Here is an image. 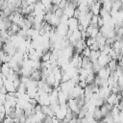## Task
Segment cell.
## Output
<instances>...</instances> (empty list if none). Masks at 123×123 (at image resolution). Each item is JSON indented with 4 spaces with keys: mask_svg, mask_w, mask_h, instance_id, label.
<instances>
[{
    "mask_svg": "<svg viewBox=\"0 0 123 123\" xmlns=\"http://www.w3.org/2000/svg\"><path fill=\"white\" fill-rule=\"evenodd\" d=\"M66 23H67V25H68V28L71 29L72 31H74V30L77 29L79 22H78V19H77V18H75V17L72 16V17H68Z\"/></svg>",
    "mask_w": 123,
    "mask_h": 123,
    "instance_id": "1",
    "label": "cell"
},
{
    "mask_svg": "<svg viewBox=\"0 0 123 123\" xmlns=\"http://www.w3.org/2000/svg\"><path fill=\"white\" fill-rule=\"evenodd\" d=\"M92 117L95 119V121H100V119L103 117L102 113H101V111H100V107H95L94 108V111H93V113H92Z\"/></svg>",
    "mask_w": 123,
    "mask_h": 123,
    "instance_id": "2",
    "label": "cell"
},
{
    "mask_svg": "<svg viewBox=\"0 0 123 123\" xmlns=\"http://www.w3.org/2000/svg\"><path fill=\"white\" fill-rule=\"evenodd\" d=\"M4 86L6 87V89H7V92L8 91H15V88H14V86H13V84H12V81H10V80H8V79H6V80H4Z\"/></svg>",
    "mask_w": 123,
    "mask_h": 123,
    "instance_id": "3",
    "label": "cell"
},
{
    "mask_svg": "<svg viewBox=\"0 0 123 123\" xmlns=\"http://www.w3.org/2000/svg\"><path fill=\"white\" fill-rule=\"evenodd\" d=\"M107 66L110 68L111 71H114L115 68H116V66H117V60H116V59H111V60L108 62Z\"/></svg>",
    "mask_w": 123,
    "mask_h": 123,
    "instance_id": "4",
    "label": "cell"
},
{
    "mask_svg": "<svg viewBox=\"0 0 123 123\" xmlns=\"http://www.w3.org/2000/svg\"><path fill=\"white\" fill-rule=\"evenodd\" d=\"M16 91H18L20 94L26 93V91H27V86H26V85H25L24 83H20V85H19V86L17 87Z\"/></svg>",
    "mask_w": 123,
    "mask_h": 123,
    "instance_id": "5",
    "label": "cell"
},
{
    "mask_svg": "<svg viewBox=\"0 0 123 123\" xmlns=\"http://www.w3.org/2000/svg\"><path fill=\"white\" fill-rule=\"evenodd\" d=\"M89 54H90V49H89V47H88V46L85 47V48L82 50V52H81V55H82V56H84V57H88V56H89Z\"/></svg>",
    "mask_w": 123,
    "mask_h": 123,
    "instance_id": "6",
    "label": "cell"
},
{
    "mask_svg": "<svg viewBox=\"0 0 123 123\" xmlns=\"http://www.w3.org/2000/svg\"><path fill=\"white\" fill-rule=\"evenodd\" d=\"M94 41H96L95 38H94V37H86V38L85 39V42H86V46H90Z\"/></svg>",
    "mask_w": 123,
    "mask_h": 123,
    "instance_id": "7",
    "label": "cell"
},
{
    "mask_svg": "<svg viewBox=\"0 0 123 123\" xmlns=\"http://www.w3.org/2000/svg\"><path fill=\"white\" fill-rule=\"evenodd\" d=\"M98 33H99V28H98V27L92 28V30H91V32H90V37H95Z\"/></svg>",
    "mask_w": 123,
    "mask_h": 123,
    "instance_id": "8",
    "label": "cell"
},
{
    "mask_svg": "<svg viewBox=\"0 0 123 123\" xmlns=\"http://www.w3.org/2000/svg\"><path fill=\"white\" fill-rule=\"evenodd\" d=\"M89 47V49L90 50H99V44H98V42L97 41H94L90 46H88Z\"/></svg>",
    "mask_w": 123,
    "mask_h": 123,
    "instance_id": "9",
    "label": "cell"
},
{
    "mask_svg": "<svg viewBox=\"0 0 123 123\" xmlns=\"http://www.w3.org/2000/svg\"><path fill=\"white\" fill-rule=\"evenodd\" d=\"M54 14H55L57 17L61 18V17H62V15L63 14V11H62V9H60V8H59V9L54 12Z\"/></svg>",
    "mask_w": 123,
    "mask_h": 123,
    "instance_id": "10",
    "label": "cell"
},
{
    "mask_svg": "<svg viewBox=\"0 0 123 123\" xmlns=\"http://www.w3.org/2000/svg\"><path fill=\"white\" fill-rule=\"evenodd\" d=\"M80 14H81V12H80V10L76 7L75 9H74V12H73V17H75V18H79L80 17Z\"/></svg>",
    "mask_w": 123,
    "mask_h": 123,
    "instance_id": "11",
    "label": "cell"
},
{
    "mask_svg": "<svg viewBox=\"0 0 123 123\" xmlns=\"http://www.w3.org/2000/svg\"><path fill=\"white\" fill-rule=\"evenodd\" d=\"M97 25H98V27L100 28V27H102V26H104V19L100 16V15H98V20H97Z\"/></svg>",
    "mask_w": 123,
    "mask_h": 123,
    "instance_id": "12",
    "label": "cell"
},
{
    "mask_svg": "<svg viewBox=\"0 0 123 123\" xmlns=\"http://www.w3.org/2000/svg\"><path fill=\"white\" fill-rule=\"evenodd\" d=\"M6 1H8V0H6Z\"/></svg>",
    "mask_w": 123,
    "mask_h": 123,
    "instance_id": "13",
    "label": "cell"
}]
</instances>
